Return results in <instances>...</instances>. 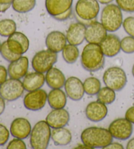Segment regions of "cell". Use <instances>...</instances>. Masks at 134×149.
Returning a JSON list of instances; mask_svg holds the SVG:
<instances>
[{"label":"cell","mask_w":134,"mask_h":149,"mask_svg":"<svg viewBox=\"0 0 134 149\" xmlns=\"http://www.w3.org/2000/svg\"><path fill=\"white\" fill-rule=\"evenodd\" d=\"M114 0H97V1L99 2V3H102V4H105V5H107V4H109L113 2Z\"/></svg>","instance_id":"obj_46"},{"label":"cell","mask_w":134,"mask_h":149,"mask_svg":"<svg viewBox=\"0 0 134 149\" xmlns=\"http://www.w3.org/2000/svg\"><path fill=\"white\" fill-rule=\"evenodd\" d=\"M17 30V24L13 20L3 19L0 20V36L9 37Z\"/></svg>","instance_id":"obj_29"},{"label":"cell","mask_w":134,"mask_h":149,"mask_svg":"<svg viewBox=\"0 0 134 149\" xmlns=\"http://www.w3.org/2000/svg\"><path fill=\"white\" fill-rule=\"evenodd\" d=\"M9 37L19 41V42L22 45L23 47H24L26 52H27L30 47V41L28 40L26 36L22 32H15L11 36H10Z\"/></svg>","instance_id":"obj_33"},{"label":"cell","mask_w":134,"mask_h":149,"mask_svg":"<svg viewBox=\"0 0 134 149\" xmlns=\"http://www.w3.org/2000/svg\"><path fill=\"white\" fill-rule=\"evenodd\" d=\"M75 148H86V149H93L91 148L90 146H88L84 144H82V145H79L78 146H77Z\"/></svg>","instance_id":"obj_47"},{"label":"cell","mask_w":134,"mask_h":149,"mask_svg":"<svg viewBox=\"0 0 134 149\" xmlns=\"http://www.w3.org/2000/svg\"><path fill=\"white\" fill-rule=\"evenodd\" d=\"M1 43L0 42V52H1Z\"/></svg>","instance_id":"obj_49"},{"label":"cell","mask_w":134,"mask_h":149,"mask_svg":"<svg viewBox=\"0 0 134 149\" xmlns=\"http://www.w3.org/2000/svg\"><path fill=\"white\" fill-rule=\"evenodd\" d=\"M121 50L124 53L131 54L134 53V38L130 36H126L120 41Z\"/></svg>","instance_id":"obj_32"},{"label":"cell","mask_w":134,"mask_h":149,"mask_svg":"<svg viewBox=\"0 0 134 149\" xmlns=\"http://www.w3.org/2000/svg\"><path fill=\"white\" fill-rule=\"evenodd\" d=\"M26 145L21 139L15 138L10 141L7 146V149H26Z\"/></svg>","instance_id":"obj_36"},{"label":"cell","mask_w":134,"mask_h":149,"mask_svg":"<svg viewBox=\"0 0 134 149\" xmlns=\"http://www.w3.org/2000/svg\"><path fill=\"white\" fill-rule=\"evenodd\" d=\"M97 101L105 104H111L115 101V91L108 87L101 88L98 93L97 94Z\"/></svg>","instance_id":"obj_28"},{"label":"cell","mask_w":134,"mask_h":149,"mask_svg":"<svg viewBox=\"0 0 134 149\" xmlns=\"http://www.w3.org/2000/svg\"><path fill=\"white\" fill-rule=\"evenodd\" d=\"M122 26L129 36L134 38V17H129L124 20Z\"/></svg>","instance_id":"obj_35"},{"label":"cell","mask_w":134,"mask_h":149,"mask_svg":"<svg viewBox=\"0 0 134 149\" xmlns=\"http://www.w3.org/2000/svg\"><path fill=\"white\" fill-rule=\"evenodd\" d=\"M7 75H8V72L6 67L0 65V86L7 80Z\"/></svg>","instance_id":"obj_38"},{"label":"cell","mask_w":134,"mask_h":149,"mask_svg":"<svg viewBox=\"0 0 134 149\" xmlns=\"http://www.w3.org/2000/svg\"><path fill=\"white\" fill-rule=\"evenodd\" d=\"M132 74H133V76L134 77V65L132 67Z\"/></svg>","instance_id":"obj_48"},{"label":"cell","mask_w":134,"mask_h":149,"mask_svg":"<svg viewBox=\"0 0 134 149\" xmlns=\"http://www.w3.org/2000/svg\"><path fill=\"white\" fill-rule=\"evenodd\" d=\"M103 81L107 87L115 91H120L127 84V76L122 68L117 66L109 68L103 76Z\"/></svg>","instance_id":"obj_5"},{"label":"cell","mask_w":134,"mask_h":149,"mask_svg":"<svg viewBox=\"0 0 134 149\" xmlns=\"http://www.w3.org/2000/svg\"><path fill=\"white\" fill-rule=\"evenodd\" d=\"M66 36L60 31H52L47 35L45 40V44L48 49L55 53L62 51L67 45Z\"/></svg>","instance_id":"obj_20"},{"label":"cell","mask_w":134,"mask_h":149,"mask_svg":"<svg viewBox=\"0 0 134 149\" xmlns=\"http://www.w3.org/2000/svg\"><path fill=\"white\" fill-rule=\"evenodd\" d=\"M47 84L52 89H61L64 86L66 81L62 72L56 68H52L45 75Z\"/></svg>","instance_id":"obj_22"},{"label":"cell","mask_w":134,"mask_h":149,"mask_svg":"<svg viewBox=\"0 0 134 149\" xmlns=\"http://www.w3.org/2000/svg\"><path fill=\"white\" fill-rule=\"evenodd\" d=\"M73 0H45V8L53 18L72 9Z\"/></svg>","instance_id":"obj_19"},{"label":"cell","mask_w":134,"mask_h":149,"mask_svg":"<svg viewBox=\"0 0 134 149\" xmlns=\"http://www.w3.org/2000/svg\"><path fill=\"white\" fill-rule=\"evenodd\" d=\"M123 21L122 9L117 5L109 3L103 9L101 14V23L107 32L117 31L122 25Z\"/></svg>","instance_id":"obj_3"},{"label":"cell","mask_w":134,"mask_h":149,"mask_svg":"<svg viewBox=\"0 0 134 149\" xmlns=\"http://www.w3.org/2000/svg\"><path fill=\"white\" fill-rule=\"evenodd\" d=\"M86 26L84 23L77 22L69 26L66 33L67 41L70 44L78 46L82 44L85 40Z\"/></svg>","instance_id":"obj_13"},{"label":"cell","mask_w":134,"mask_h":149,"mask_svg":"<svg viewBox=\"0 0 134 149\" xmlns=\"http://www.w3.org/2000/svg\"><path fill=\"white\" fill-rule=\"evenodd\" d=\"M24 90L20 79L9 78L0 86V96L6 101H14L22 96Z\"/></svg>","instance_id":"obj_8"},{"label":"cell","mask_w":134,"mask_h":149,"mask_svg":"<svg viewBox=\"0 0 134 149\" xmlns=\"http://www.w3.org/2000/svg\"><path fill=\"white\" fill-rule=\"evenodd\" d=\"M62 56L64 61L68 64L75 63L79 56V50L76 45L69 43L62 50Z\"/></svg>","instance_id":"obj_26"},{"label":"cell","mask_w":134,"mask_h":149,"mask_svg":"<svg viewBox=\"0 0 134 149\" xmlns=\"http://www.w3.org/2000/svg\"><path fill=\"white\" fill-rule=\"evenodd\" d=\"M14 0H0V4L2 5H11L12 6Z\"/></svg>","instance_id":"obj_45"},{"label":"cell","mask_w":134,"mask_h":149,"mask_svg":"<svg viewBox=\"0 0 134 149\" xmlns=\"http://www.w3.org/2000/svg\"><path fill=\"white\" fill-rule=\"evenodd\" d=\"M5 101L6 100L0 96V116L3 114L5 109H6V102Z\"/></svg>","instance_id":"obj_42"},{"label":"cell","mask_w":134,"mask_h":149,"mask_svg":"<svg viewBox=\"0 0 134 149\" xmlns=\"http://www.w3.org/2000/svg\"><path fill=\"white\" fill-rule=\"evenodd\" d=\"M45 81V76L44 74L35 72L27 74L24 77L22 84L26 91H32L41 89Z\"/></svg>","instance_id":"obj_21"},{"label":"cell","mask_w":134,"mask_h":149,"mask_svg":"<svg viewBox=\"0 0 134 149\" xmlns=\"http://www.w3.org/2000/svg\"><path fill=\"white\" fill-rule=\"evenodd\" d=\"M120 40L117 35L107 34L104 40L99 43L100 47L105 56L114 57L121 50Z\"/></svg>","instance_id":"obj_15"},{"label":"cell","mask_w":134,"mask_h":149,"mask_svg":"<svg viewBox=\"0 0 134 149\" xmlns=\"http://www.w3.org/2000/svg\"><path fill=\"white\" fill-rule=\"evenodd\" d=\"M11 6V5H2L0 4V13H4L6 12V11H7L9 8Z\"/></svg>","instance_id":"obj_43"},{"label":"cell","mask_w":134,"mask_h":149,"mask_svg":"<svg viewBox=\"0 0 134 149\" xmlns=\"http://www.w3.org/2000/svg\"><path fill=\"white\" fill-rule=\"evenodd\" d=\"M125 118L134 124V106L129 108L127 110L125 114Z\"/></svg>","instance_id":"obj_40"},{"label":"cell","mask_w":134,"mask_h":149,"mask_svg":"<svg viewBox=\"0 0 134 149\" xmlns=\"http://www.w3.org/2000/svg\"><path fill=\"white\" fill-rule=\"evenodd\" d=\"M108 109L105 104L98 101L90 102L85 110L86 118L94 122L102 121L107 116Z\"/></svg>","instance_id":"obj_16"},{"label":"cell","mask_w":134,"mask_h":149,"mask_svg":"<svg viewBox=\"0 0 134 149\" xmlns=\"http://www.w3.org/2000/svg\"><path fill=\"white\" fill-rule=\"evenodd\" d=\"M32 130V125L27 119L18 118L12 122L10 132L15 138L25 139L30 135Z\"/></svg>","instance_id":"obj_17"},{"label":"cell","mask_w":134,"mask_h":149,"mask_svg":"<svg viewBox=\"0 0 134 149\" xmlns=\"http://www.w3.org/2000/svg\"><path fill=\"white\" fill-rule=\"evenodd\" d=\"M126 148L127 149H134V138L131 139L128 141L126 145Z\"/></svg>","instance_id":"obj_44"},{"label":"cell","mask_w":134,"mask_h":149,"mask_svg":"<svg viewBox=\"0 0 134 149\" xmlns=\"http://www.w3.org/2000/svg\"><path fill=\"white\" fill-rule=\"evenodd\" d=\"M48 94L43 89L28 91L24 98V105L29 110L37 111L45 106L47 101Z\"/></svg>","instance_id":"obj_10"},{"label":"cell","mask_w":134,"mask_h":149,"mask_svg":"<svg viewBox=\"0 0 134 149\" xmlns=\"http://www.w3.org/2000/svg\"><path fill=\"white\" fill-rule=\"evenodd\" d=\"M72 12H73V10H72V9H69V11L59 15V16L54 17V19L58 20V21H64V20H66L67 19H68L71 16Z\"/></svg>","instance_id":"obj_39"},{"label":"cell","mask_w":134,"mask_h":149,"mask_svg":"<svg viewBox=\"0 0 134 149\" xmlns=\"http://www.w3.org/2000/svg\"><path fill=\"white\" fill-rule=\"evenodd\" d=\"M51 139L55 145L66 146L71 143L72 135L70 131L66 128H55L51 132Z\"/></svg>","instance_id":"obj_24"},{"label":"cell","mask_w":134,"mask_h":149,"mask_svg":"<svg viewBox=\"0 0 134 149\" xmlns=\"http://www.w3.org/2000/svg\"><path fill=\"white\" fill-rule=\"evenodd\" d=\"M107 36V30L102 23L93 20L87 26L85 40L88 43L99 44Z\"/></svg>","instance_id":"obj_11"},{"label":"cell","mask_w":134,"mask_h":149,"mask_svg":"<svg viewBox=\"0 0 134 149\" xmlns=\"http://www.w3.org/2000/svg\"><path fill=\"white\" fill-rule=\"evenodd\" d=\"M66 95L60 89H53L48 94V104L52 109H64L67 103Z\"/></svg>","instance_id":"obj_23"},{"label":"cell","mask_w":134,"mask_h":149,"mask_svg":"<svg viewBox=\"0 0 134 149\" xmlns=\"http://www.w3.org/2000/svg\"><path fill=\"white\" fill-rule=\"evenodd\" d=\"M69 120V112L64 108L52 110L46 117V122L52 129L64 127L68 124Z\"/></svg>","instance_id":"obj_14"},{"label":"cell","mask_w":134,"mask_h":149,"mask_svg":"<svg viewBox=\"0 0 134 149\" xmlns=\"http://www.w3.org/2000/svg\"><path fill=\"white\" fill-rule=\"evenodd\" d=\"M97 0H78L75 5V13L79 19L91 22L96 19L99 13Z\"/></svg>","instance_id":"obj_7"},{"label":"cell","mask_w":134,"mask_h":149,"mask_svg":"<svg viewBox=\"0 0 134 149\" xmlns=\"http://www.w3.org/2000/svg\"><path fill=\"white\" fill-rule=\"evenodd\" d=\"M81 139L82 143L92 148H105L113 142V137L109 130L90 127L81 133Z\"/></svg>","instance_id":"obj_1"},{"label":"cell","mask_w":134,"mask_h":149,"mask_svg":"<svg viewBox=\"0 0 134 149\" xmlns=\"http://www.w3.org/2000/svg\"><path fill=\"white\" fill-rule=\"evenodd\" d=\"M108 130L113 138L125 141L132 135L133 125L126 118H118L111 123Z\"/></svg>","instance_id":"obj_9"},{"label":"cell","mask_w":134,"mask_h":149,"mask_svg":"<svg viewBox=\"0 0 134 149\" xmlns=\"http://www.w3.org/2000/svg\"><path fill=\"white\" fill-rule=\"evenodd\" d=\"M85 93L88 95H95L101 89V82L95 77H89L85 79L84 83Z\"/></svg>","instance_id":"obj_27"},{"label":"cell","mask_w":134,"mask_h":149,"mask_svg":"<svg viewBox=\"0 0 134 149\" xmlns=\"http://www.w3.org/2000/svg\"><path fill=\"white\" fill-rule=\"evenodd\" d=\"M10 133L4 125L0 124V146H3L9 139Z\"/></svg>","instance_id":"obj_37"},{"label":"cell","mask_w":134,"mask_h":149,"mask_svg":"<svg viewBox=\"0 0 134 149\" xmlns=\"http://www.w3.org/2000/svg\"><path fill=\"white\" fill-rule=\"evenodd\" d=\"M116 2L122 11L134 13V0H116Z\"/></svg>","instance_id":"obj_34"},{"label":"cell","mask_w":134,"mask_h":149,"mask_svg":"<svg viewBox=\"0 0 134 149\" xmlns=\"http://www.w3.org/2000/svg\"><path fill=\"white\" fill-rule=\"evenodd\" d=\"M29 60L26 56H20L17 60L12 61L8 66L7 72L11 78L20 79L28 74Z\"/></svg>","instance_id":"obj_18"},{"label":"cell","mask_w":134,"mask_h":149,"mask_svg":"<svg viewBox=\"0 0 134 149\" xmlns=\"http://www.w3.org/2000/svg\"><path fill=\"white\" fill-rule=\"evenodd\" d=\"M64 88L67 96L73 101H80L85 93L83 83L77 77L71 76L66 79Z\"/></svg>","instance_id":"obj_12"},{"label":"cell","mask_w":134,"mask_h":149,"mask_svg":"<svg viewBox=\"0 0 134 149\" xmlns=\"http://www.w3.org/2000/svg\"><path fill=\"white\" fill-rule=\"evenodd\" d=\"M36 6V0H14L12 7L15 11L26 13L32 11Z\"/></svg>","instance_id":"obj_25"},{"label":"cell","mask_w":134,"mask_h":149,"mask_svg":"<svg viewBox=\"0 0 134 149\" xmlns=\"http://www.w3.org/2000/svg\"><path fill=\"white\" fill-rule=\"evenodd\" d=\"M81 65L85 70L96 72L105 65V55L99 44L90 43L84 46L81 54Z\"/></svg>","instance_id":"obj_2"},{"label":"cell","mask_w":134,"mask_h":149,"mask_svg":"<svg viewBox=\"0 0 134 149\" xmlns=\"http://www.w3.org/2000/svg\"><path fill=\"white\" fill-rule=\"evenodd\" d=\"M1 56H3L4 59H6V61H8V62L11 63L12 61H15L17 60L18 58H19L20 55H15L12 51L9 49L8 47V45H7V41H5L3 43H1Z\"/></svg>","instance_id":"obj_31"},{"label":"cell","mask_w":134,"mask_h":149,"mask_svg":"<svg viewBox=\"0 0 134 149\" xmlns=\"http://www.w3.org/2000/svg\"><path fill=\"white\" fill-rule=\"evenodd\" d=\"M7 42L9 49L15 55L22 56L23 54L26 53L22 45L17 40L9 37L7 40Z\"/></svg>","instance_id":"obj_30"},{"label":"cell","mask_w":134,"mask_h":149,"mask_svg":"<svg viewBox=\"0 0 134 149\" xmlns=\"http://www.w3.org/2000/svg\"><path fill=\"white\" fill-rule=\"evenodd\" d=\"M51 138L50 127L44 120L38 122L33 126L30 133V143L33 149L47 148Z\"/></svg>","instance_id":"obj_4"},{"label":"cell","mask_w":134,"mask_h":149,"mask_svg":"<svg viewBox=\"0 0 134 149\" xmlns=\"http://www.w3.org/2000/svg\"><path fill=\"white\" fill-rule=\"evenodd\" d=\"M57 53L49 49L42 50L37 52L33 57L32 66L35 72L47 73L57 62Z\"/></svg>","instance_id":"obj_6"},{"label":"cell","mask_w":134,"mask_h":149,"mask_svg":"<svg viewBox=\"0 0 134 149\" xmlns=\"http://www.w3.org/2000/svg\"><path fill=\"white\" fill-rule=\"evenodd\" d=\"M123 149L124 146H122V145L121 144L118 143H111L109 145H107L106 147L105 148V149Z\"/></svg>","instance_id":"obj_41"}]
</instances>
